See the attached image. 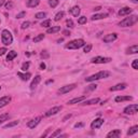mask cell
Wrapping results in <instances>:
<instances>
[{
  "mask_svg": "<svg viewBox=\"0 0 138 138\" xmlns=\"http://www.w3.org/2000/svg\"><path fill=\"white\" fill-rule=\"evenodd\" d=\"M108 16L107 13H100V14H95L92 16V21H97V19H101V18H106Z\"/></svg>",
  "mask_w": 138,
  "mask_h": 138,
  "instance_id": "20",
  "label": "cell"
},
{
  "mask_svg": "<svg viewBox=\"0 0 138 138\" xmlns=\"http://www.w3.org/2000/svg\"><path fill=\"white\" fill-rule=\"evenodd\" d=\"M4 2H5V0H0V8L4 4Z\"/></svg>",
  "mask_w": 138,
  "mask_h": 138,
  "instance_id": "52",
  "label": "cell"
},
{
  "mask_svg": "<svg viewBox=\"0 0 138 138\" xmlns=\"http://www.w3.org/2000/svg\"><path fill=\"white\" fill-rule=\"evenodd\" d=\"M40 120H41L40 117L35 118V119H32L31 121H29V122L27 123V126L29 127V129H35V127L37 126L39 123H40Z\"/></svg>",
  "mask_w": 138,
  "mask_h": 138,
  "instance_id": "11",
  "label": "cell"
},
{
  "mask_svg": "<svg viewBox=\"0 0 138 138\" xmlns=\"http://www.w3.org/2000/svg\"><path fill=\"white\" fill-rule=\"evenodd\" d=\"M64 15H65V12H64V11L58 12L57 14L54 16V21H56V22H57V21H61V19L64 17Z\"/></svg>",
  "mask_w": 138,
  "mask_h": 138,
  "instance_id": "28",
  "label": "cell"
},
{
  "mask_svg": "<svg viewBox=\"0 0 138 138\" xmlns=\"http://www.w3.org/2000/svg\"><path fill=\"white\" fill-rule=\"evenodd\" d=\"M133 12V9L129 8V6H125V8H122L119 11V15L120 16H125V15H129Z\"/></svg>",
  "mask_w": 138,
  "mask_h": 138,
  "instance_id": "13",
  "label": "cell"
},
{
  "mask_svg": "<svg viewBox=\"0 0 138 138\" xmlns=\"http://www.w3.org/2000/svg\"><path fill=\"white\" fill-rule=\"evenodd\" d=\"M12 6H13V3L12 2H8V3H6V4H5V8L6 9H12Z\"/></svg>",
  "mask_w": 138,
  "mask_h": 138,
  "instance_id": "46",
  "label": "cell"
},
{
  "mask_svg": "<svg viewBox=\"0 0 138 138\" xmlns=\"http://www.w3.org/2000/svg\"><path fill=\"white\" fill-rule=\"evenodd\" d=\"M132 67H133V69L137 70V69H138V60H134V61H133V63H132Z\"/></svg>",
  "mask_w": 138,
  "mask_h": 138,
  "instance_id": "38",
  "label": "cell"
},
{
  "mask_svg": "<svg viewBox=\"0 0 138 138\" xmlns=\"http://www.w3.org/2000/svg\"><path fill=\"white\" fill-rule=\"evenodd\" d=\"M44 37H45V36H44L43 34H39L38 36H36V37L34 38V42H35V43H37V42L41 41V40H43Z\"/></svg>",
  "mask_w": 138,
  "mask_h": 138,
  "instance_id": "29",
  "label": "cell"
},
{
  "mask_svg": "<svg viewBox=\"0 0 138 138\" xmlns=\"http://www.w3.org/2000/svg\"><path fill=\"white\" fill-rule=\"evenodd\" d=\"M49 4H50L52 8H55V6H57V4H58V0H49Z\"/></svg>",
  "mask_w": 138,
  "mask_h": 138,
  "instance_id": "35",
  "label": "cell"
},
{
  "mask_svg": "<svg viewBox=\"0 0 138 138\" xmlns=\"http://www.w3.org/2000/svg\"><path fill=\"white\" fill-rule=\"evenodd\" d=\"M29 25H30V23H29V22H24V23L22 24V28H23V29H26V28L29 27Z\"/></svg>",
  "mask_w": 138,
  "mask_h": 138,
  "instance_id": "40",
  "label": "cell"
},
{
  "mask_svg": "<svg viewBox=\"0 0 138 138\" xmlns=\"http://www.w3.org/2000/svg\"><path fill=\"white\" fill-rule=\"evenodd\" d=\"M96 87H97V85H96V84H91L90 86H88V87L86 88V90H87V91H93V90H95Z\"/></svg>",
  "mask_w": 138,
  "mask_h": 138,
  "instance_id": "41",
  "label": "cell"
},
{
  "mask_svg": "<svg viewBox=\"0 0 138 138\" xmlns=\"http://www.w3.org/2000/svg\"><path fill=\"white\" fill-rule=\"evenodd\" d=\"M26 15V12H21V13H18L17 15H16V18H22V17H24V16Z\"/></svg>",
  "mask_w": 138,
  "mask_h": 138,
  "instance_id": "42",
  "label": "cell"
},
{
  "mask_svg": "<svg viewBox=\"0 0 138 138\" xmlns=\"http://www.w3.org/2000/svg\"><path fill=\"white\" fill-rule=\"evenodd\" d=\"M0 90H1V86H0Z\"/></svg>",
  "mask_w": 138,
  "mask_h": 138,
  "instance_id": "55",
  "label": "cell"
},
{
  "mask_svg": "<svg viewBox=\"0 0 138 138\" xmlns=\"http://www.w3.org/2000/svg\"><path fill=\"white\" fill-rule=\"evenodd\" d=\"M17 56V53L15 51H10L8 53V56H6V61H12L13 58H15Z\"/></svg>",
  "mask_w": 138,
  "mask_h": 138,
  "instance_id": "25",
  "label": "cell"
},
{
  "mask_svg": "<svg viewBox=\"0 0 138 138\" xmlns=\"http://www.w3.org/2000/svg\"><path fill=\"white\" fill-rule=\"evenodd\" d=\"M9 117H10V114H9V113H3V114H1V116H0V124L3 123L4 121L8 120V119H9Z\"/></svg>",
  "mask_w": 138,
  "mask_h": 138,
  "instance_id": "30",
  "label": "cell"
},
{
  "mask_svg": "<svg viewBox=\"0 0 138 138\" xmlns=\"http://www.w3.org/2000/svg\"><path fill=\"white\" fill-rule=\"evenodd\" d=\"M62 110V106H56V107H53L52 109L48 110L47 112L44 113L45 117H51V116H54V114H56L57 112H60V111Z\"/></svg>",
  "mask_w": 138,
  "mask_h": 138,
  "instance_id": "8",
  "label": "cell"
},
{
  "mask_svg": "<svg viewBox=\"0 0 138 138\" xmlns=\"http://www.w3.org/2000/svg\"><path fill=\"white\" fill-rule=\"evenodd\" d=\"M91 50H92V44H86L84 47V52L85 53H88V52H91Z\"/></svg>",
  "mask_w": 138,
  "mask_h": 138,
  "instance_id": "37",
  "label": "cell"
},
{
  "mask_svg": "<svg viewBox=\"0 0 138 138\" xmlns=\"http://www.w3.org/2000/svg\"><path fill=\"white\" fill-rule=\"evenodd\" d=\"M110 72L109 71H106V70H103V71H99L95 74H92L90 77L85 78V81L86 82H92V81H95V80H100V79H105V78H109L110 77Z\"/></svg>",
  "mask_w": 138,
  "mask_h": 138,
  "instance_id": "1",
  "label": "cell"
},
{
  "mask_svg": "<svg viewBox=\"0 0 138 138\" xmlns=\"http://www.w3.org/2000/svg\"><path fill=\"white\" fill-rule=\"evenodd\" d=\"M99 101V98H93V99H90V100H85L82 105L86 106V105H94V104H97Z\"/></svg>",
  "mask_w": 138,
  "mask_h": 138,
  "instance_id": "26",
  "label": "cell"
},
{
  "mask_svg": "<svg viewBox=\"0 0 138 138\" xmlns=\"http://www.w3.org/2000/svg\"><path fill=\"white\" fill-rule=\"evenodd\" d=\"M104 124V119H100V118H98V119L94 120L93 122L91 124V129L92 130H96V129H99V127Z\"/></svg>",
  "mask_w": 138,
  "mask_h": 138,
  "instance_id": "9",
  "label": "cell"
},
{
  "mask_svg": "<svg viewBox=\"0 0 138 138\" xmlns=\"http://www.w3.org/2000/svg\"><path fill=\"white\" fill-rule=\"evenodd\" d=\"M84 44H85V41L83 39H75V40L68 42V43L65 45V48L69 49V50H77V49L84 47Z\"/></svg>",
  "mask_w": 138,
  "mask_h": 138,
  "instance_id": "2",
  "label": "cell"
},
{
  "mask_svg": "<svg viewBox=\"0 0 138 138\" xmlns=\"http://www.w3.org/2000/svg\"><path fill=\"white\" fill-rule=\"evenodd\" d=\"M75 86H77V84H69V85H65V86L61 87L57 92H58V94H66V93H68V92L72 91L73 88H75Z\"/></svg>",
  "mask_w": 138,
  "mask_h": 138,
  "instance_id": "7",
  "label": "cell"
},
{
  "mask_svg": "<svg viewBox=\"0 0 138 138\" xmlns=\"http://www.w3.org/2000/svg\"><path fill=\"white\" fill-rule=\"evenodd\" d=\"M17 77L21 78L23 81H28L29 79H30V77H31V73H29V72H27V73H23V72H17Z\"/></svg>",
  "mask_w": 138,
  "mask_h": 138,
  "instance_id": "17",
  "label": "cell"
},
{
  "mask_svg": "<svg viewBox=\"0 0 138 138\" xmlns=\"http://www.w3.org/2000/svg\"><path fill=\"white\" fill-rule=\"evenodd\" d=\"M132 2H134V3H137V2H138V0H132Z\"/></svg>",
  "mask_w": 138,
  "mask_h": 138,
  "instance_id": "54",
  "label": "cell"
},
{
  "mask_svg": "<svg viewBox=\"0 0 138 138\" xmlns=\"http://www.w3.org/2000/svg\"><path fill=\"white\" fill-rule=\"evenodd\" d=\"M29 65H30V64H29V62H25V63L22 65V70L23 71H26L29 68Z\"/></svg>",
  "mask_w": 138,
  "mask_h": 138,
  "instance_id": "36",
  "label": "cell"
},
{
  "mask_svg": "<svg viewBox=\"0 0 138 138\" xmlns=\"http://www.w3.org/2000/svg\"><path fill=\"white\" fill-rule=\"evenodd\" d=\"M137 132H138V126L135 125V126L131 127V129L129 130V132H127V136H132V135H134V134H136Z\"/></svg>",
  "mask_w": 138,
  "mask_h": 138,
  "instance_id": "27",
  "label": "cell"
},
{
  "mask_svg": "<svg viewBox=\"0 0 138 138\" xmlns=\"http://www.w3.org/2000/svg\"><path fill=\"white\" fill-rule=\"evenodd\" d=\"M39 0H28L27 1V6L29 8H35V6H37L39 4Z\"/></svg>",
  "mask_w": 138,
  "mask_h": 138,
  "instance_id": "24",
  "label": "cell"
},
{
  "mask_svg": "<svg viewBox=\"0 0 138 138\" xmlns=\"http://www.w3.org/2000/svg\"><path fill=\"white\" fill-rule=\"evenodd\" d=\"M45 16H47V13H45V12H39V13H37V14L35 15V17L38 18V19H41V18L45 17Z\"/></svg>",
  "mask_w": 138,
  "mask_h": 138,
  "instance_id": "33",
  "label": "cell"
},
{
  "mask_svg": "<svg viewBox=\"0 0 138 138\" xmlns=\"http://www.w3.org/2000/svg\"><path fill=\"white\" fill-rule=\"evenodd\" d=\"M1 40L4 45H10L13 42V37L8 29H3L1 32Z\"/></svg>",
  "mask_w": 138,
  "mask_h": 138,
  "instance_id": "4",
  "label": "cell"
},
{
  "mask_svg": "<svg viewBox=\"0 0 138 138\" xmlns=\"http://www.w3.org/2000/svg\"><path fill=\"white\" fill-rule=\"evenodd\" d=\"M61 133H62V130H57L55 133H53V134H52V135H51V137H56V136H58V135H60Z\"/></svg>",
  "mask_w": 138,
  "mask_h": 138,
  "instance_id": "43",
  "label": "cell"
},
{
  "mask_svg": "<svg viewBox=\"0 0 138 138\" xmlns=\"http://www.w3.org/2000/svg\"><path fill=\"white\" fill-rule=\"evenodd\" d=\"M137 111H138V106L136 104H134V105H130V106H127L125 109H124L123 112L125 114H135Z\"/></svg>",
  "mask_w": 138,
  "mask_h": 138,
  "instance_id": "6",
  "label": "cell"
},
{
  "mask_svg": "<svg viewBox=\"0 0 138 138\" xmlns=\"http://www.w3.org/2000/svg\"><path fill=\"white\" fill-rule=\"evenodd\" d=\"M51 24H52L51 19H47V21H43L41 23V26L42 27H45V28H49L51 26Z\"/></svg>",
  "mask_w": 138,
  "mask_h": 138,
  "instance_id": "31",
  "label": "cell"
},
{
  "mask_svg": "<svg viewBox=\"0 0 138 138\" xmlns=\"http://www.w3.org/2000/svg\"><path fill=\"white\" fill-rule=\"evenodd\" d=\"M85 96H80V97H75L73 98V99H71V100H69L68 101V105H74V104H78V103H81V101H83L85 99Z\"/></svg>",
  "mask_w": 138,
  "mask_h": 138,
  "instance_id": "16",
  "label": "cell"
},
{
  "mask_svg": "<svg viewBox=\"0 0 138 138\" xmlns=\"http://www.w3.org/2000/svg\"><path fill=\"white\" fill-rule=\"evenodd\" d=\"M69 118H71V114H67V116H66V117H65L64 119H63V121H66L67 119H69Z\"/></svg>",
  "mask_w": 138,
  "mask_h": 138,
  "instance_id": "51",
  "label": "cell"
},
{
  "mask_svg": "<svg viewBox=\"0 0 138 138\" xmlns=\"http://www.w3.org/2000/svg\"><path fill=\"white\" fill-rule=\"evenodd\" d=\"M63 34H64L65 36H67V37H68V36H70V31H69V30H64V31H63Z\"/></svg>",
  "mask_w": 138,
  "mask_h": 138,
  "instance_id": "48",
  "label": "cell"
},
{
  "mask_svg": "<svg viewBox=\"0 0 138 138\" xmlns=\"http://www.w3.org/2000/svg\"><path fill=\"white\" fill-rule=\"evenodd\" d=\"M41 57H43V58H48L49 57V54L47 53V51H43L41 53Z\"/></svg>",
  "mask_w": 138,
  "mask_h": 138,
  "instance_id": "45",
  "label": "cell"
},
{
  "mask_svg": "<svg viewBox=\"0 0 138 138\" xmlns=\"http://www.w3.org/2000/svg\"><path fill=\"white\" fill-rule=\"evenodd\" d=\"M5 52H8V50H6L5 48H0V56H1V55H3V54H4Z\"/></svg>",
  "mask_w": 138,
  "mask_h": 138,
  "instance_id": "44",
  "label": "cell"
},
{
  "mask_svg": "<svg viewBox=\"0 0 138 138\" xmlns=\"http://www.w3.org/2000/svg\"><path fill=\"white\" fill-rule=\"evenodd\" d=\"M19 122L18 121H13V122H10L8 124H5L4 125V129H10V127H13V126H15V125H17Z\"/></svg>",
  "mask_w": 138,
  "mask_h": 138,
  "instance_id": "32",
  "label": "cell"
},
{
  "mask_svg": "<svg viewBox=\"0 0 138 138\" xmlns=\"http://www.w3.org/2000/svg\"><path fill=\"white\" fill-rule=\"evenodd\" d=\"M133 97L132 96H117L116 97V101L120 103V101H125V100H132Z\"/></svg>",
  "mask_w": 138,
  "mask_h": 138,
  "instance_id": "22",
  "label": "cell"
},
{
  "mask_svg": "<svg viewBox=\"0 0 138 138\" xmlns=\"http://www.w3.org/2000/svg\"><path fill=\"white\" fill-rule=\"evenodd\" d=\"M70 13L72 15L74 16V17H78L79 14H80V8H79L78 5H74V6H72V8L70 9Z\"/></svg>",
  "mask_w": 138,
  "mask_h": 138,
  "instance_id": "19",
  "label": "cell"
},
{
  "mask_svg": "<svg viewBox=\"0 0 138 138\" xmlns=\"http://www.w3.org/2000/svg\"><path fill=\"white\" fill-rule=\"evenodd\" d=\"M53 81H54V80H53V79H50V80H48L47 82H45V84H47V85H48V84H50V83H53Z\"/></svg>",
  "mask_w": 138,
  "mask_h": 138,
  "instance_id": "50",
  "label": "cell"
},
{
  "mask_svg": "<svg viewBox=\"0 0 138 138\" xmlns=\"http://www.w3.org/2000/svg\"><path fill=\"white\" fill-rule=\"evenodd\" d=\"M100 9H101V6H96V8H94L93 10H94V11H99Z\"/></svg>",
  "mask_w": 138,
  "mask_h": 138,
  "instance_id": "53",
  "label": "cell"
},
{
  "mask_svg": "<svg viewBox=\"0 0 138 138\" xmlns=\"http://www.w3.org/2000/svg\"><path fill=\"white\" fill-rule=\"evenodd\" d=\"M45 67H47V66H45L44 63H41V64H40V69H41V70H44Z\"/></svg>",
  "mask_w": 138,
  "mask_h": 138,
  "instance_id": "47",
  "label": "cell"
},
{
  "mask_svg": "<svg viewBox=\"0 0 138 138\" xmlns=\"http://www.w3.org/2000/svg\"><path fill=\"white\" fill-rule=\"evenodd\" d=\"M121 135V131L120 130H114V131H111L107 134V137H119Z\"/></svg>",
  "mask_w": 138,
  "mask_h": 138,
  "instance_id": "21",
  "label": "cell"
},
{
  "mask_svg": "<svg viewBox=\"0 0 138 138\" xmlns=\"http://www.w3.org/2000/svg\"><path fill=\"white\" fill-rule=\"evenodd\" d=\"M137 22H138V16L132 15L130 17H125L123 21H121L119 23V26H121V27H130V26H133L134 24H136Z\"/></svg>",
  "mask_w": 138,
  "mask_h": 138,
  "instance_id": "3",
  "label": "cell"
},
{
  "mask_svg": "<svg viewBox=\"0 0 138 138\" xmlns=\"http://www.w3.org/2000/svg\"><path fill=\"white\" fill-rule=\"evenodd\" d=\"M86 16H81L80 18L78 19V24H80V25H83V24H85L86 23Z\"/></svg>",
  "mask_w": 138,
  "mask_h": 138,
  "instance_id": "34",
  "label": "cell"
},
{
  "mask_svg": "<svg viewBox=\"0 0 138 138\" xmlns=\"http://www.w3.org/2000/svg\"><path fill=\"white\" fill-rule=\"evenodd\" d=\"M82 126H83V123H77V124L74 125L75 129H78V127H82Z\"/></svg>",
  "mask_w": 138,
  "mask_h": 138,
  "instance_id": "49",
  "label": "cell"
},
{
  "mask_svg": "<svg viewBox=\"0 0 138 138\" xmlns=\"http://www.w3.org/2000/svg\"><path fill=\"white\" fill-rule=\"evenodd\" d=\"M111 62V58L110 57H103V56H96V57H93L91 61V63L93 64H107Z\"/></svg>",
  "mask_w": 138,
  "mask_h": 138,
  "instance_id": "5",
  "label": "cell"
},
{
  "mask_svg": "<svg viewBox=\"0 0 138 138\" xmlns=\"http://www.w3.org/2000/svg\"><path fill=\"white\" fill-rule=\"evenodd\" d=\"M40 81H41V77H40V75H36L35 79L31 82V84H30V88H31V90H35V88L38 86V84L40 83Z\"/></svg>",
  "mask_w": 138,
  "mask_h": 138,
  "instance_id": "14",
  "label": "cell"
},
{
  "mask_svg": "<svg viewBox=\"0 0 138 138\" xmlns=\"http://www.w3.org/2000/svg\"><path fill=\"white\" fill-rule=\"evenodd\" d=\"M127 87V84L126 83H120V84H117L114 86L110 87V91L111 92H116V91H122V90H125Z\"/></svg>",
  "mask_w": 138,
  "mask_h": 138,
  "instance_id": "12",
  "label": "cell"
},
{
  "mask_svg": "<svg viewBox=\"0 0 138 138\" xmlns=\"http://www.w3.org/2000/svg\"><path fill=\"white\" fill-rule=\"evenodd\" d=\"M136 53H138V45L137 44L132 45V47H130L126 50V54H136Z\"/></svg>",
  "mask_w": 138,
  "mask_h": 138,
  "instance_id": "18",
  "label": "cell"
},
{
  "mask_svg": "<svg viewBox=\"0 0 138 138\" xmlns=\"http://www.w3.org/2000/svg\"><path fill=\"white\" fill-rule=\"evenodd\" d=\"M60 30H61L60 26H53V27H49L47 32H48V34H55V32H57Z\"/></svg>",
  "mask_w": 138,
  "mask_h": 138,
  "instance_id": "23",
  "label": "cell"
},
{
  "mask_svg": "<svg viewBox=\"0 0 138 138\" xmlns=\"http://www.w3.org/2000/svg\"><path fill=\"white\" fill-rule=\"evenodd\" d=\"M66 25H67V27H68V28H72V27H73V22H72L71 19H67Z\"/></svg>",
  "mask_w": 138,
  "mask_h": 138,
  "instance_id": "39",
  "label": "cell"
},
{
  "mask_svg": "<svg viewBox=\"0 0 138 138\" xmlns=\"http://www.w3.org/2000/svg\"><path fill=\"white\" fill-rule=\"evenodd\" d=\"M10 101H11V97L10 96H4L0 98V108H3L4 106H6Z\"/></svg>",
  "mask_w": 138,
  "mask_h": 138,
  "instance_id": "15",
  "label": "cell"
},
{
  "mask_svg": "<svg viewBox=\"0 0 138 138\" xmlns=\"http://www.w3.org/2000/svg\"><path fill=\"white\" fill-rule=\"evenodd\" d=\"M118 38V35L117 34H108L104 37V42H106V43H110V42H112L114 40H117Z\"/></svg>",
  "mask_w": 138,
  "mask_h": 138,
  "instance_id": "10",
  "label": "cell"
}]
</instances>
